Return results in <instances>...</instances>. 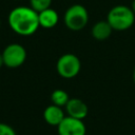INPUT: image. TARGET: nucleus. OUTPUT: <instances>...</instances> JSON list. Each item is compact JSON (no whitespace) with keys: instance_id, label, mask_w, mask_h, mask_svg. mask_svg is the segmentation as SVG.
Returning <instances> with one entry per match:
<instances>
[{"instance_id":"obj_1","label":"nucleus","mask_w":135,"mask_h":135,"mask_svg":"<svg viewBox=\"0 0 135 135\" xmlns=\"http://www.w3.org/2000/svg\"><path fill=\"white\" fill-rule=\"evenodd\" d=\"M11 30L20 36L34 35L40 27L38 13L31 6H17L13 8L7 17Z\"/></svg>"},{"instance_id":"obj_2","label":"nucleus","mask_w":135,"mask_h":135,"mask_svg":"<svg viewBox=\"0 0 135 135\" xmlns=\"http://www.w3.org/2000/svg\"><path fill=\"white\" fill-rule=\"evenodd\" d=\"M107 21L112 28L117 32L127 31L135 22V14L130 6L118 4L113 6L107 16Z\"/></svg>"},{"instance_id":"obj_3","label":"nucleus","mask_w":135,"mask_h":135,"mask_svg":"<svg viewBox=\"0 0 135 135\" xmlns=\"http://www.w3.org/2000/svg\"><path fill=\"white\" fill-rule=\"evenodd\" d=\"M63 21L70 31L79 32L86 26L89 22V13L83 5L73 4L65 11Z\"/></svg>"},{"instance_id":"obj_4","label":"nucleus","mask_w":135,"mask_h":135,"mask_svg":"<svg viewBox=\"0 0 135 135\" xmlns=\"http://www.w3.org/2000/svg\"><path fill=\"white\" fill-rule=\"evenodd\" d=\"M56 70L62 78L72 79L79 74L81 70V61L75 54L66 53L58 58Z\"/></svg>"},{"instance_id":"obj_5","label":"nucleus","mask_w":135,"mask_h":135,"mask_svg":"<svg viewBox=\"0 0 135 135\" xmlns=\"http://www.w3.org/2000/svg\"><path fill=\"white\" fill-rule=\"evenodd\" d=\"M2 57L5 66L9 69H17L25 62L26 50L20 43H11L4 47Z\"/></svg>"},{"instance_id":"obj_6","label":"nucleus","mask_w":135,"mask_h":135,"mask_svg":"<svg viewBox=\"0 0 135 135\" xmlns=\"http://www.w3.org/2000/svg\"><path fill=\"white\" fill-rule=\"evenodd\" d=\"M58 135H85L86 128L81 119L65 116L57 126Z\"/></svg>"},{"instance_id":"obj_7","label":"nucleus","mask_w":135,"mask_h":135,"mask_svg":"<svg viewBox=\"0 0 135 135\" xmlns=\"http://www.w3.org/2000/svg\"><path fill=\"white\" fill-rule=\"evenodd\" d=\"M65 108V113L68 116L81 119L83 120L89 113V108L85 104L84 101H82L79 98H70L69 102L66 103Z\"/></svg>"},{"instance_id":"obj_8","label":"nucleus","mask_w":135,"mask_h":135,"mask_svg":"<svg viewBox=\"0 0 135 135\" xmlns=\"http://www.w3.org/2000/svg\"><path fill=\"white\" fill-rule=\"evenodd\" d=\"M65 117V113L63 111V108L58 107L56 104H51L46 107L43 111V119L44 121L53 127H57L62 119Z\"/></svg>"},{"instance_id":"obj_9","label":"nucleus","mask_w":135,"mask_h":135,"mask_svg":"<svg viewBox=\"0 0 135 135\" xmlns=\"http://www.w3.org/2000/svg\"><path fill=\"white\" fill-rule=\"evenodd\" d=\"M114 30L110 25V23L107 20H100L96 22L91 30L92 37L97 41H104L112 35V32Z\"/></svg>"},{"instance_id":"obj_10","label":"nucleus","mask_w":135,"mask_h":135,"mask_svg":"<svg viewBox=\"0 0 135 135\" xmlns=\"http://www.w3.org/2000/svg\"><path fill=\"white\" fill-rule=\"evenodd\" d=\"M38 19H39L40 27H43V28H53L59 22L58 13L52 7H49L46 9L39 12Z\"/></svg>"},{"instance_id":"obj_11","label":"nucleus","mask_w":135,"mask_h":135,"mask_svg":"<svg viewBox=\"0 0 135 135\" xmlns=\"http://www.w3.org/2000/svg\"><path fill=\"white\" fill-rule=\"evenodd\" d=\"M70 100V96L69 94L64 91V90H61V89H57V90H54L51 94V101L53 104H56L58 107H61V108H64L66 105V103L69 102Z\"/></svg>"},{"instance_id":"obj_12","label":"nucleus","mask_w":135,"mask_h":135,"mask_svg":"<svg viewBox=\"0 0 135 135\" xmlns=\"http://www.w3.org/2000/svg\"><path fill=\"white\" fill-rule=\"evenodd\" d=\"M53 0H30V6L37 13L51 7Z\"/></svg>"},{"instance_id":"obj_13","label":"nucleus","mask_w":135,"mask_h":135,"mask_svg":"<svg viewBox=\"0 0 135 135\" xmlns=\"http://www.w3.org/2000/svg\"><path fill=\"white\" fill-rule=\"evenodd\" d=\"M0 135H17L14 128L7 123L0 122Z\"/></svg>"},{"instance_id":"obj_14","label":"nucleus","mask_w":135,"mask_h":135,"mask_svg":"<svg viewBox=\"0 0 135 135\" xmlns=\"http://www.w3.org/2000/svg\"><path fill=\"white\" fill-rule=\"evenodd\" d=\"M4 65V62H3V57H2V53H0V68Z\"/></svg>"},{"instance_id":"obj_15","label":"nucleus","mask_w":135,"mask_h":135,"mask_svg":"<svg viewBox=\"0 0 135 135\" xmlns=\"http://www.w3.org/2000/svg\"><path fill=\"white\" fill-rule=\"evenodd\" d=\"M131 8H132V11H133V12H134V14H135V0H133V1H132Z\"/></svg>"},{"instance_id":"obj_16","label":"nucleus","mask_w":135,"mask_h":135,"mask_svg":"<svg viewBox=\"0 0 135 135\" xmlns=\"http://www.w3.org/2000/svg\"><path fill=\"white\" fill-rule=\"evenodd\" d=\"M133 81H134V84H135V68H134V71H133Z\"/></svg>"}]
</instances>
